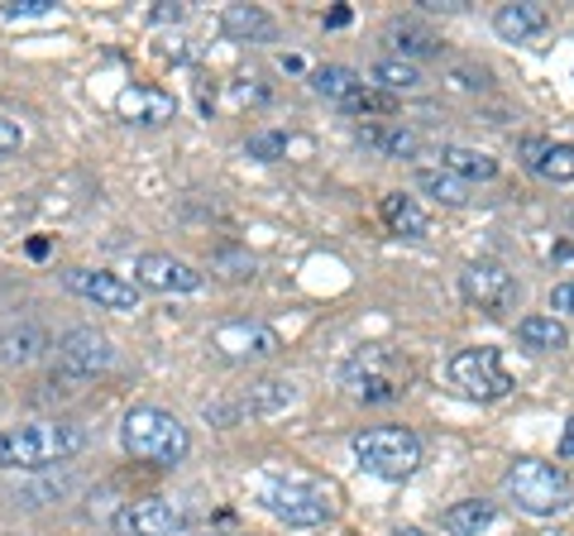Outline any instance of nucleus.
I'll return each instance as SVG.
<instances>
[{
	"mask_svg": "<svg viewBox=\"0 0 574 536\" xmlns=\"http://www.w3.org/2000/svg\"><path fill=\"white\" fill-rule=\"evenodd\" d=\"M44 350H48V335L38 331V326H10V331L0 335V360L5 364H34Z\"/></svg>",
	"mask_w": 574,
	"mask_h": 536,
	"instance_id": "nucleus-25",
	"label": "nucleus"
},
{
	"mask_svg": "<svg viewBox=\"0 0 574 536\" xmlns=\"http://www.w3.org/2000/svg\"><path fill=\"white\" fill-rule=\"evenodd\" d=\"M311 91L325 96V101H335V106H345L349 96H359L364 91V77L349 72V68H317L311 72Z\"/></svg>",
	"mask_w": 574,
	"mask_h": 536,
	"instance_id": "nucleus-26",
	"label": "nucleus"
},
{
	"mask_svg": "<svg viewBox=\"0 0 574 536\" xmlns=\"http://www.w3.org/2000/svg\"><path fill=\"white\" fill-rule=\"evenodd\" d=\"M216 264H226V269H240V278H250V273H254V259H244V254H220Z\"/></svg>",
	"mask_w": 574,
	"mask_h": 536,
	"instance_id": "nucleus-35",
	"label": "nucleus"
},
{
	"mask_svg": "<svg viewBox=\"0 0 574 536\" xmlns=\"http://www.w3.org/2000/svg\"><path fill=\"white\" fill-rule=\"evenodd\" d=\"M393 536H426V532H422V527H398Z\"/></svg>",
	"mask_w": 574,
	"mask_h": 536,
	"instance_id": "nucleus-40",
	"label": "nucleus"
},
{
	"mask_svg": "<svg viewBox=\"0 0 574 536\" xmlns=\"http://www.w3.org/2000/svg\"><path fill=\"white\" fill-rule=\"evenodd\" d=\"M211 350L226 360H268L283 350V340L259 321H226L211 331Z\"/></svg>",
	"mask_w": 574,
	"mask_h": 536,
	"instance_id": "nucleus-10",
	"label": "nucleus"
},
{
	"mask_svg": "<svg viewBox=\"0 0 574 536\" xmlns=\"http://www.w3.org/2000/svg\"><path fill=\"white\" fill-rule=\"evenodd\" d=\"M120 446L135 455V460H144V465L173 469L182 455L192 451V436H187V426H182L173 412H163V408H129L125 422H120Z\"/></svg>",
	"mask_w": 574,
	"mask_h": 536,
	"instance_id": "nucleus-2",
	"label": "nucleus"
},
{
	"mask_svg": "<svg viewBox=\"0 0 574 536\" xmlns=\"http://www.w3.org/2000/svg\"><path fill=\"white\" fill-rule=\"evenodd\" d=\"M87 446V431L77 422H30L0 431V469H48L72 460Z\"/></svg>",
	"mask_w": 574,
	"mask_h": 536,
	"instance_id": "nucleus-1",
	"label": "nucleus"
},
{
	"mask_svg": "<svg viewBox=\"0 0 574 536\" xmlns=\"http://www.w3.org/2000/svg\"><path fill=\"white\" fill-rule=\"evenodd\" d=\"M531 173H541L546 182H574V144H546Z\"/></svg>",
	"mask_w": 574,
	"mask_h": 536,
	"instance_id": "nucleus-28",
	"label": "nucleus"
},
{
	"mask_svg": "<svg viewBox=\"0 0 574 536\" xmlns=\"http://www.w3.org/2000/svg\"><path fill=\"white\" fill-rule=\"evenodd\" d=\"M220 30L230 38H240V44H268V38L278 34V24H273V15H264L259 5H230L226 15H220Z\"/></svg>",
	"mask_w": 574,
	"mask_h": 536,
	"instance_id": "nucleus-18",
	"label": "nucleus"
},
{
	"mask_svg": "<svg viewBox=\"0 0 574 536\" xmlns=\"http://www.w3.org/2000/svg\"><path fill=\"white\" fill-rule=\"evenodd\" d=\"M450 384L460 388L464 398H479V402H493L503 394H513V378H507L498 350L489 345H474V350H460V355L450 360Z\"/></svg>",
	"mask_w": 574,
	"mask_h": 536,
	"instance_id": "nucleus-6",
	"label": "nucleus"
},
{
	"mask_svg": "<svg viewBox=\"0 0 574 536\" xmlns=\"http://www.w3.org/2000/svg\"><path fill=\"white\" fill-rule=\"evenodd\" d=\"M341 111H349V115H393L398 101L388 96V91H378V87H364L359 96H349Z\"/></svg>",
	"mask_w": 574,
	"mask_h": 536,
	"instance_id": "nucleus-29",
	"label": "nucleus"
},
{
	"mask_svg": "<svg viewBox=\"0 0 574 536\" xmlns=\"http://www.w3.org/2000/svg\"><path fill=\"white\" fill-rule=\"evenodd\" d=\"M24 144V129L10 121V115H0V159H5V153H15Z\"/></svg>",
	"mask_w": 574,
	"mask_h": 536,
	"instance_id": "nucleus-32",
	"label": "nucleus"
},
{
	"mask_svg": "<svg viewBox=\"0 0 574 536\" xmlns=\"http://www.w3.org/2000/svg\"><path fill=\"white\" fill-rule=\"evenodd\" d=\"M507 499H513L527 517H560L574 503V483L560 465L546 460H517L503 479Z\"/></svg>",
	"mask_w": 574,
	"mask_h": 536,
	"instance_id": "nucleus-3",
	"label": "nucleus"
},
{
	"mask_svg": "<svg viewBox=\"0 0 574 536\" xmlns=\"http://www.w3.org/2000/svg\"><path fill=\"white\" fill-rule=\"evenodd\" d=\"M460 293L474 307H484L489 317H507L517 307V278L503 264H469L460 273Z\"/></svg>",
	"mask_w": 574,
	"mask_h": 536,
	"instance_id": "nucleus-8",
	"label": "nucleus"
},
{
	"mask_svg": "<svg viewBox=\"0 0 574 536\" xmlns=\"http://www.w3.org/2000/svg\"><path fill=\"white\" fill-rule=\"evenodd\" d=\"M560 455H574V417L565 422V441H560Z\"/></svg>",
	"mask_w": 574,
	"mask_h": 536,
	"instance_id": "nucleus-38",
	"label": "nucleus"
},
{
	"mask_svg": "<svg viewBox=\"0 0 574 536\" xmlns=\"http://www.w3.org/2000/svg\"><path fill=\"white\" fill-rule=\"evenodd\" d=\"M62 287L96 307L111 311H135L139 307V283H125L120 273H101V269H68L62 273Z\"/></svg>",
	"mask_w": 574,
	"mask_h": 536,
	"instance_id": "nucleus-9",
	"label": "nucleus"
},
{
	"mask_svg": "<svg viewBox=\"0 0 574 536\" xmlns=\"http://www.w3.org/2000/svg\"><path fill=\"white\" fill-rule=\"evenodd\" d=\"M551 307H555V311H565V317H574V278L551 287Z\"/></svg>",
	"mask_w": 574,
	"mask_h": 536,
	"instance_id": "nucleus-33",
	"label": "nucleus"
},
{
	"mask_svg": "<svg viewBox=\"0 0 574 536\" xmlns=\"http://www.w3.org/2000/svg\"><path fill=\"white\" fill-rule=\"evenodd\" d=\"M187 527V517H182L177 503L168 499H139V503H125L120 513H115V532L120 536H173Z\"/></svg>",
	"mask_w": 574,
	"mask_h": 536,
	"instance_id": "nucleus-11",
	"label": "nucleus"
},
{
	"mask_svg": "<svg viewBox=\"0 0 574 536\" xmlns=\"http://www.w3.org/2000/svg\"><path fill=\"white\" fill-rule=\"evenodd\" d=\"M182 15H187V5H168V0L153 5V20H182Z\"/></svg>",
	"mask_w": 574,
	"mask_h": 536,
	"instance_id": "nucleus-36",
	"label": "nucleus"
},
{
	"mask_svg": "<svg viewBox=\"0 0 574 536\" xmlns=\"http://www.w3.org/2000/svg\"><path fill=\"white\" fill-rule=\"evenodd\" d=\"M115 111L135 125H163V121H173L177 101L168 96L163 87H125L120 101H115Z\"/></svg>",
	"mask_w": 574,
	"mask_h": 536,
	"instance_id": "nucleus-15",
	"label": "nucleus"
},
{
	"mask_svg": "<svg viewBox=\"0 0 574 536\" xmlns=\"http://www.w3.org/2000/svg\"><path fill=\"white\" fill-rule=\"evenodd\" d=\"M234 96H240V101H264L268 91L264 87H234Z\"/></svg>",
	"mask_w": 574,
	"mask_h": 536,
	"instance_id": "nucleus-37",
	"label": "nucleus"
},
{
	"mask_svg": "<svg viewBox=\"0 0 574 536\" xmlns=\"http://www.w3.org/2000/svg\"><path fill=\"white\" fill-rule=\"evenodd\" d=\"M378 212H383V226L393 235H407V240H422L426 235V212L412 197H402V192H388V197L378 202Z\"/></svg>",
	"mask_w": 574,
	"mask_h": 536,
	"instance_id": "nucleus-20",
	"label": "nucleus"
},
{
	"mask_svg": "<svg viewBox=\"0 0 574 536\" xmlns=\"http://www.w3.org/2000/svg\"><path fill=\"white\" fill-rule=\"evenodd\" d=\"M355 460L378 479H407L422 465V441L407 426H369L349 441Z\"/></svg>",
	"mask_w": 574,
	"mask_h": 536,
	"instance_id": "nucleus-4",
	"label": "nucleus"
},
{
	"mask_svg": "<svg viewBox=\"0 0 574 536\" xmlns=\"http://www.w3.org/2000/svg\"><path fill=\"white\" fill-rule=\"evenodd\" d=\"M450 87H460V91H474V87H484V72H469V68H455V72H450Z\"/></svg>",
	"mask_w": 574,
	"mask_h": 536,
	"instance_id": "nucleus-34",
	"label": "nucleus"
},
{
	"mask_svg": "<svg viewBox=\"0 0 574 536\" xmlns=\"http://www.w3.org/2000/svg\"><path fill=\"white\" fill-rule=\"evenodd\" d=\"M517 340L527 350H537V355H555V350H565V326L555 317H521L517 321Z\"/></svg>",
	"mask_w": 574,
	"mask_h": 536,
	"instance_id": "nucleus-23",
	"label": "nucleus"
},
{
	"mask_svg": "<svg viewBox=\"0 0 574 536\" xmlns=\"http://www.w3.org/2000/svg\"><path fill=\"white\" fill-rule=\"evenodd\" d=\"M440 168L455 173L460 182H489V178H498V159H489L484 149H464V144H446V149H440Z\"/></svg>",
	"mask_w": 574,
	"mask_h": 536,
	"instance_id": "nucleus-19",
	"label": "nucleus"
},
{
	"mask_svg": "<svg viewBox=\"0 0 574 536\" xmlns=\"http://www.w3.org/2000/svg\"><path fill=\"white\" fill-rule=\"evenodd\" d=\"M388 44H393V54L402 62H412V58H436L440 54V38L426 30V24H416V20H402L388 30Z\"/></svg>",
	"mask_w": 574,
	"mask_h": 536,
	"instance_id": "nucleus-21",
	"label": "nucleus"
},
{
	"mask_svg": "<svg viewBox=\"0 0 574 536\" xmlns=\"http://www.w3.org/2000/svg\"><path fill=\"white\" fill-rule=\"evenodd\" d=\"M551 15H546V5L537 0H517V5H498V15H493V30H498L507 44H527V38H537Z\"/></svg>",
	"mask_w": 574,
	"mask_h": 536,
	"instance_id": "nucleus-16",
	"label": "nucleus"
},
{
	"mask_svg": "<svg viewBox=\"0 0 574 536\" xmlns=\"http://www.w3.org/2000/svg\"><path fill=\"white\" fill-rule=\"evenodd\" d=\"M369 82H374L378 91H388V96H398V91H416V87L426 82V77H422V68H416V62L378 58L374 68H369Z\"/></svg>",
	"mask_w": 574,
	"mask_h": 536,
	"instance_id": "nucleus-24",
	"label": "nucleus"
},
{
	"mask_svg": "<svg viewBox=\"0 0 574 536\" xmlns=\"http://www.w3.org/2000/svg\"><path fill=\"white\" fill-rule=\"evenodd\" d=\"M58 364L72 378L106 374L115 364V345L101 331H72V335H62V345H58Z\"/></svg>",
	"mask_w": 574,
	"mask_h": 536,
	"instance_id": "nucleus-12",
	"label": "nucleus"
},
{
	"mask_svg": "<svg viewBox=\"0 0 574 536\" xmlns=\"http://www.w3.org/2000/svg\"><path fill=\"white\" fill-rule=\"evenodd\" d=\"M359 144L374 153H388V159H416L422 135H416V129H402V125H364Z\"/></svg>",
	"mask_w": 574,
	"mask_h": 536,
	"instance_id": "nucleus-17",
	"label": "nucleus"
},
{
	"mask_svg": "<svg viewBox=\"0 0 574 536\" xmlns=\"http://www.w3.org/2000/svg\"><path fill=\"white\" fill-rule=\"evenodd\" d=\"M493 517H498V508H493V503L464 499V503H450L446 532H450V536H484V532L493 527Z\"/></svg>",
	"mask_w": 574,
	"mask_h": 536,
	"instance_id": "nucleus-22",
	"label": "nucleus"
},
{
	"mask_svg": "<svg viewBox=\"0 0 574 536\" xmlns=\"http://www.w3.org/2000/svg\"><path fill=\"white\" fill-rule=\"evenodd\" d=\"M135 278H139V287H153V293H197L202 287V273L173 254H139Z\"/></svg>",
	"mask_w": 574,
	"mask_h": 536,
	"instance_id": "nucleus-13",
	"label": "nucleus"
},
{
	"mask_svg": "<svg viewBox=\"0 0 574 536\" xmlns=\"http://www.w3.org/2000/svg\"><path fill=\"white\" fill-rule=\"evenodd\" d=\"M264 508L287 527H317V522L331 517V493L317 489V483H268L264 489Z\"/></svg>",
	"mask_w": 574,
	"mask_h": 536,
	"instance_id": "nucleus-7",
	"label": "nucleus"
},
{
	"mask_svg": "<svg viewBox=\"0 0 574 536\" xmlns=\"http://www.w3.org/2000/svg\"><path fill=\"white\" fill-rule=\"evenodd\" d=\"M416 187H422L426 197L446 202V206H464L469 202V182L446 173V168H416Z\"/></svg>",
	"mask_w": 574,
	"mask_h": 536,
	"instance_id": "nucleus-27",
	"label": "nucleus"
},
{
	"mask_svg": "<svg viewBox=\"0 0 574 536\" xmlns=\"http://www.w3.org/2000/svg\"><path fill=\"white\" fill-rule=\"evenodd\" d=\"M287 402H292V384H287V378H264V384H254L240 402L206 408V422H234L240 412H278V408H287Z\"/></svg>",
	"mask_w": 574,
	"mask_h": 536,
	"instance_id": "nucleus-14",
	"label": "nucleus"
},
{
	"mask_svg": "<svg viewBox=\"0 0 574 536\" xmlns=\"http://www.w3.org/2000/svg\"><path fill=\"white\" fill-rule=\"evenodd\" d=\"M244 153L250 159H278V153H287V135L283 129H264V135H250V144H244Z\"/></svg>",
	"mask_w": 574,
	"mask_h": 536,
	"instance_id": "nucleus-30",
	"label": "nucleus"
},
{
	"mask_svg": "<svg viewBox=\"0 0 574 536\" xmlns=\"http://www.w3.org/2000/svg\"><path fill=\"white\" fill-rule=\"evenodd\" d=\"M345 20H349V10H331V15H325V24H331V30H341Z\"/></svg>",
	"mask_w": 574,
	"mask_h": 536,
	"instance_id": "nucleus-39",
	"label": "nucleus"
},
{
	"mask_svg": "<svg viewBox=\"0 0 574 536\" xmlns=\"http://www.w3.org/2000/svg\"><path fill=\"white\" fill-rule=\"evenodd\" d=\"M58 0H5V15H48V10H54Z\"/></svg>",
	"mask_w": 574,
	"mask_h": 536,
	"instance_id": "nucleus-31",
	"label": "nucleus"
},
{
	"mask_svg": "<svg viewBox=\"0 0 574 536\" xmlns=\"http://www.w3.org/2000/svg\"><path fill=\"white\" fill-rule=\"evenodd\" d=\"M407 360H398L393 350H364L345 364V388L355 394L359 402H398L407 394Z\"/></svg>",
	"mask_w": 574,
	"mask_h": 536,
	"instance_id": "nucleus-5",
	"label": "nucleus"
}]
</instances>
